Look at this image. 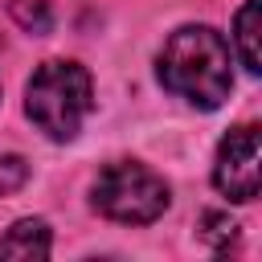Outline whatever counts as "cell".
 Wrapping results in <instances>:
<instances>
[{
  "instance_id": "1",
  "label": "cell",
  "mask_w": 262,
  "mask_h": 262,
  "mask_svg": "<svg viewBox=\"0 0 262 262\" xmlns=\"http://www.w3.org/2000/svg\"><path fill=\"white\" fill-rule=\"evenodd\" d=\"M160 82L188 98L192 106H221L233 90V74H229V45L221 41V33H213L209 25H184L168 37L164 53H160Z\"/></svg>"
},
{
  "instance_id": "2",
  "label": "cell",
  "mask_w": 262,
  "mask_h": 262,
  "mask_svg": "<svg viewBox=\"0 0 262 262\" xmlns=\"http://www.w3.org/2000/svg\"><path fill=\"white\" fill-rule=\"evenodd\" d=\"M25 111L49 139H74L90 115V74L78 61H45L29 78Z\"/></svg>"
},
{
  "instance_id": "3",
  "label": "cell",
  "mask_w": 262,
  "mask_h": 262,
  "mask_svg": "<svg viewBox=\"0 0 262 262\" xmlns=\"http://www.w3.org/2000/svg\"><path fill=\"white\" fill-rule=\"evenodd\" d=\"M94 209L123 225H147L168 209V184L131 160L106 164L94 180Z\"/></svg>"
},
{
  "instance_id": "4",
  "label": "cell",
  "mask_w": 262,
  "mask_h": 262,
  "mask_svg": "<svg viewBox=\"0 0 262 262\" xmlns=\"http://www.w3.org/2000/svg\"><path fill=\"white\" fill-rule=\"evenodd\" d=\"M217 188L229 201H254L258 184H262V168H258V127H233L221 147H217V168H213Z\"/></svg>"
},
{
  "instance_id": "5",
  "label": "cell",
  "mask_w": 262,
  "mask_h": 262,
  "mask_svg": "<svg viewBox=\"0 0 262 262\" xmlns=\"http://www.w3.org/2000/svg\"><path fill=\"white\" fill-rule=\"evenodd\" d=\"M45 254H49V229L37 217L16 221L0 237V258H45Z\"/></svg>"
},
{
  "instance_id": "6",
  "label": "cell",
  "mask_w": 262,
  "mask_h": 262,
  "mask_svg": "<svg viewBox=\"0 0 262 262\" xmlns=\"http://www.w3.org/2000/svg\"><path fill=\"white\" fill-rule=\"evenodd\" d=\"M258 12H262V4H258V0H246L242 12H237V20H233L237 53H242V66H246L250 74L262 70V53H258Z\"/></svg>"
},
{
  "instance_id": "7",
  "label": "cell",
  "mask_w": 262,
  "mask_h": 262,
  "mask_svg": "<svg viewBox=\"0 0 262 262\" xmlns=\"http://www.w3.org/2000/svg\"><path fill=\"white\" fill-rule=\"evenodd\" d=\"M8 8H12V16H16V25L29 29V33H49V25H53L49 0H12Z\"/></svg>"
},
{
  "instance_id": "8",
  "label": "cell",
  "mask_w": 262,
  "mask_h": 262,
  "mask_svg": "<svg viewBox=\"0 0 262 262\" xmlns=\"http://www.w3.org/2000/svg\"><path fill=\"white\" fill-rule=\"evenodd\" d=\"M201 237H205L209 246L225 250V246L237 237V225H233L225 213H205V217H201Z\"/></svg>"
},
{
  "instance_id": "9",
  "label": "cell",
  "mask_w": 262,
  "mask_h": 262,
  "mask_svg": "<svg viewBox=\"0 0 262 262\" xmlns=\"http://www.w3.org/2000/svg\"><path fill=\"white\" fill-rule=\"evenodd\" d=\"M25 180H29V164L20 156H0V196L16 192Z\"/></svg>"
}]
</instances>
